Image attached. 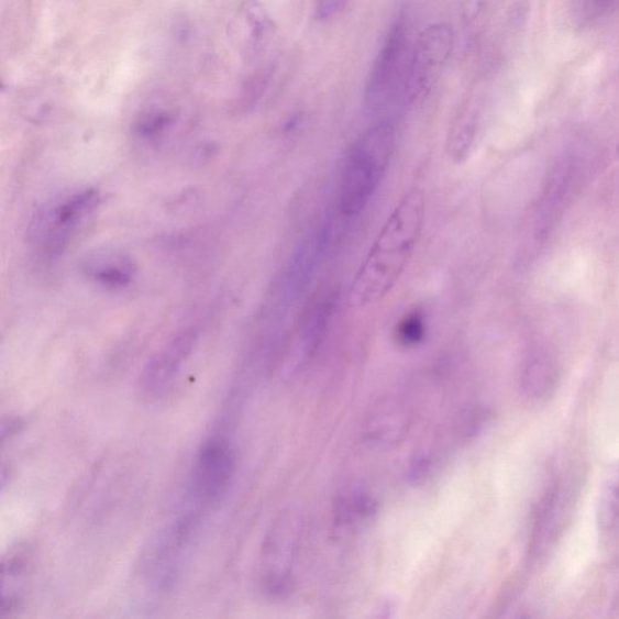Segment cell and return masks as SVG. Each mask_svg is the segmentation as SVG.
Instances as JSON below:
<instances>
[{"label": "cell", "mask_w": 619, "mask_h": 619, "mask_svg": "<svg viewBox=\"0 0 619 619\" xmlns=\"http://www.w3.org/2000/svg\"><path fill=\"white\" fill-rule=\"evenodd\" d=\"M409 424L410 412L402 400L385 398L371 410L363 433L374 445H391L402 439Z\"/></svg>", "instance_id": "obj_11"}, {"label": "cell", "mask_w": 619, "mask_h": 619, "mask_svg": "<svg viewBox=\"0 0 619 619\" xmlns=\"http://www.w3.org/2000/svg\"><path fill=\"white\" fill-rule=\"evenodd\" d=\"M232 31L236 45L250 59H261L269 54L276 38L274 22L253 0L237 11Z\"/></svg>", "instance_id": "obj_10"}, {"label": "cell", "mask_w": 619, "mask_h": 619, "mask_svg": "<svg viewBox=\"0 0 619 619\" xmlns=\"http://www.w3.org/2000/svg\"><path fill=\"white\" fill-rule=\"evenodd\" d=\"M619 8V0H572L574 19L581 24H592L608 18Z\"/></svg>", "instance_id": "obj_18"}, {"label": "cell", "mask_w": 619, "mask_h": 619, "mask_svg": "<svg viewBox=\"0 0 619 619\" xmlns=\"http://www.w3.org/2000/svg\"><path fill=\"white\" fill-rule=\"evenodd\" d=\"M427 334V321L421 312L412 311L405 316L397 327L398 342L405 346H414Z\"/></svg>", "instance_id": "obj_19"}, {"label": "cell", "mask_w": 619, "mask_h": 619, "mask_svg": "<svg viewBox=\"0 0 619 619\" xmlns=\"http://www.w3.org/2000/svg\"><path fill=\"white\" fill-rule=\"evenodd\" d=\"M423 214L422 192L410 190L388 217L355 275L347 298L351 308L378 305L391 292L416 251Z\"/></svg>", "instance_id": "obj_1"}, {"label": "cell", "mask_w": 619, "mask_h": 619, "mask_svg": "<svg viewBox=\"0 0 619 619\" xmlns=\"http://www.w3.org/2000/svg\"><path fill=\"white\" fill-rule=\"evenodd\" d=\"M617 154H618V156H619V144H618V148H617Z\"/></svg>", "instance_id": "obj_21"}, {"label": "cell", "mask_w": 619, "mask_h": 619, "mask_svg": "<svg viewBox=\"0 0 619 619\" xmlns=\"http://www.w3.org/2000/svg\"><path fill=\"white\" fill-rule=\"evenodd\" d=\"M374 512L375 502L372 497L357 491L349 493L336 505V524L346 529L360 527L366 523Z\"/></svg>", "instance_id": "obj_15"}, {"label": "cell", "mask_w": 619, "mask_h": 619, "mask_svg": "<svg viewBox=\"0 0 619 619\" xmlns=\"http://www.w3.org/2000/svg\"><path fill=\"white\" fill-rule=\"evenodd\" d=\"M347 0H314L316 18L319 20H328L336 16L342 12Z\"/></svg>", "instance_id": "obj_20"}, {"label": "cell", "mask_w": 619, "mask_h": 619, "mask_svg": "<svg viewBox=\"0 0 619 619\" xmlns=\"http://www.w3.org/2000/svg\"><path fill=\"white\" fill-rule=\"evenodd\" d=\"M85 270L96 284L108 289L128 287L135 277V265L123 256H99L85 264Z\"/></svg>", "instance_id": "obj_14"}, {"label": "cell", "mask_w": 619, "mask_h": 619, "mask_svg": "<svg viewBox=\"0 0 619 619\" xmlns=\"http://www.w3.org/2000/svg\"><path fill=\"white\" fill-rule=\"evenodd\" d=\"M175 123L176 114L172 109L154 106L137 117L135 133L142 141L155 142L164 137Z\"/></svg>", "instance_id": "obj_16"}, {"label": "cell", "mask_w": 619, "mask_h": 619, "mask_svg": "<svg viewBox=\"0 0 619 619\" xmlns=\"http://www.w3.org/2000/svg\"><path fill=\"white\" fill-rule=\"evenodd\" d=\"M32 570V553L24 545L12 549L2 564V616H14L22 608L24 588Z\"/></svg>", "instance_id": "obj_12"}, {"label": "cell", "mask_w": 619, "mask_h": 619, "mask_svg": "<svg viewBox=\"0 0 619 619\" xmlns=\"http://www.w3.org/2000/svg\"><path fill=\"white\" fill-rule=\"evenodd\" d=\"M599 523L606 533L619 531V465L606 479L599 508Z\"/></svg>", "instance_id": "obj_17"}, {"label": "cell", "mask_w": 619, "mask_h": 619, "mask_svg": "<svg viewBox=\"0 0 619 619\" xmlns=\"http://www.w3.org/2000/svg\"><path fill=\"white\" fill-rule=\"evenodd\" d=\"M410 53L406 19L400 16L388 30L371 70L364 93L369 113L380 114L393 104L405 103Z\"/></svg>", "instance_id": "obj_4"}, {"label": "cell", "mask_w": 619, "mask_h": 619, "mask_svg": "<svg viewBox=\"0 0 619 619\" xmlns=\"http://www.w3.org/2000/svg\"><path fill=\"white\" fill-rule=\"evenodd\" d=\"M208 515L184 505L155 540L145 576L157 593L173 590L185 574Z\"/></svg>", "instance_id": "obj_3"}, {"label": "cell", "mask_w": 619, "mask_h": 619, "mask_svg": "<svg viewBox=\"0 0 619 619\" xmlns=\"http://www.w3.org/2000/svg\"><path fill=\"white\" fill-rule=\"evenodd\" d=\"M302 538L301 516L287 511L277 518L261 553L258 582L269 598H281L292 589Z\"/></svg>", "instance_id": "obj_6"}, {"label": "cell", "mask_w": 619, "mask_h": 619, "mask_svg": "<svg viewBox=\"0 0 619 619\" xmlns=\"http://www.w3.org/2000/svg\"><path fill=\"white\" fill-rule=\"evenodd\" d=\"M236 471V456L224 436L215 435L201 444L186 483L180 504L209 513L223 500Z\"/></svg>", "instance_id": "obj_5"}, {"label": "cell", "mask_w": 619, "mask_h": 619, "mask_svg": "<svg viewBox=\"0 0 619 619\" xmlns=\"http://www.w3.org/2000/svg\"><path fill=\"white\" fill-rule=\"evenodd\" d=\"M395 128L380 121L352 144L339 185V208L355 217L366 210L382 185L395 151Z\"/></svg>", "instance_id": "obj_2"}, {"label": "cell", "mask_w": 619, "mask_h": 619, "mask_svg": "<svg viewBox=\"0 0 619 619\" xmlns=\"http://www.w3.org/2000/svg\"><path fill=\"white\" fill-rule=\"evenodd\" d=\"M560 379V371L549 351H532L520 374L521 394L531 400L549 398Z\"/></svg>", "instance_id": "obj_13"}, {"label": "cell", "mask_w": 619, "mask_h": 619, "mask_svg": "<svg viewBox=\"0 0 619 619\" xmlns=\"http://www.w3.org/2000/svg\"><path fill=\"white\" fill-rule=\"evenodd\" d=\"M199 332L190 328L174 336L145 364L139 380L140 394L156 400L172 391L186 363L196 350Z\"/></svg>", "instance_id": "obj_9"}, {"label": "cell", "mask_w": 619, "mask_h": 619, "mask_svg": "<svg viewBox=\"0 0 619 619\" xmlns=\"http://www.w3.org/2000/svg\"><path fill=\"white\" fill-rule=\"evenodd\" d=\"M96 190H82L45 206L32 218L29 236L44 253L63 251L89 217L99 208Z\"/></svg>", "instance_id": "obj_7"}, {"label": "cell", "mask_w": 619, "mask_h": 619, "mask_svg": "<svg viewBox=\"0 0 619 619\" xmlns=\"http://www.w3.org/2000/svg\"><path fill=\"white\" fill-rule=\"evenodd\" d=\"M454 32L445 23L423 29L412 46L407 73L405 104L417 102L427 93L432 81L445 65L454 47Z\"/></svg>", "instance_id": "obj_8"}]
</instances>
